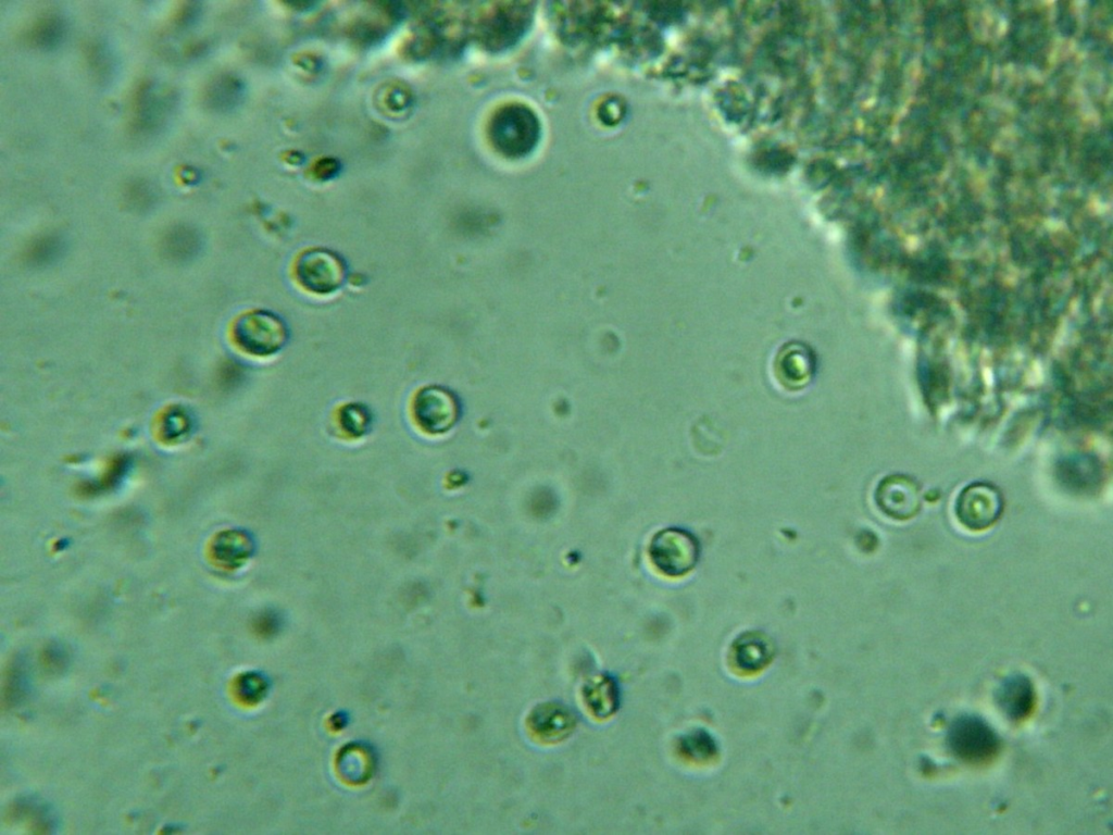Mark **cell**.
<instances>
[{
	"label": "cell",
	"instance_id": "cell-1",
	"mask_svg": "<svg viewBox=\"0 0 1113 835\" xmlns=\"http://www.w3.org/2000/svg\"><path fill=\"white\" fill-rule=\"evenodd\" d=\"M489 133L499 153L510 158H522L539 143L540 121L529 107L510 104L500 108L493 116Z\"/></svg>",
	"mask_w": 1113,
	"mask_h": 835
},
{
	"label": "cell",
	"instance_id": "cell-2",
	"mask_svg": "<svg viewBox=\"0 0 1113 835\" xmlns=\"http://www.w3.org/2000/svg\"><path fill=\"white\" fill-rule=\"evenodd\" d=\"M650 563L662 576L683 578L696 568L702 545L696 535L681 528H667L655 533L649 543Z\"/></svg>",
	"mask_w": 1113,
	"mask_h": 835
},
{
	"label": "cell",
	"instance_id": "cell-3",
	"mask_svg": "<svg viewBox=\"0 0 1113 835\" xmlns=\"http://www.w3.org/2000/svg\"><path fill=\"white\" fill-rule=\"evenodd\" d=\"M950 751L972 766L993 763L1002 750L997 733L982 718L972 715L958 717L948 731Z\"/></svg>",
	"mask_w": 1113,
	"mask_h": 835
},
{
	"label": "cell",
	"instance_id": "cell-4",
	"mask_svg": "<svg viewBox=\"0 0 1113 835\" xmlns=\"http://www.w3.org/2000/svg\"><path fill=\"white\" fill-rule=\"evenodd\" d=\"M235 339L246 353L269 357L283 350L289 342L290 330L279 315L257 310L237 321Z\"/></svg>",
	"mask_w": 1113,
	"mask_h": 835
},
{
	"label": "cell",
	"instance_id": "cell-5",
	"mask_svg": "<svg viewBox=\"0 0 1113 835\" xmlns=\"http://www.w3.org/2000/svg\"><path fill=\"white\" fill-rule=\"evenodd\" d=\"M347 274L345 260L327 249H311L300 255L295 265L298 284L317 295H330L341 290Z\"/></svg>",
	"mask_w": 1113,
	"mask_h": 835
},
{
	"label": "cell",
	"instance_id": "cell-6",
	"mask_svg": "<svg viewBox=\"0 0 1113 835\" xmlns=\"http://www.w3.org/2000/svg\"><path fill=\"white\" fill-rule=\"evenodd\" d=\"M1004 509L1002 492L987 482H975L966 486L959 493L955 505L960 525L972 532L992 528L1002 518Z\"/></svg>",
	"mask_w": 1113,
	"mask_h": 835
},
{
	"label": "cell",
	"instance_id": "cell-7",
	"mask_svg": "<svg viewBox=\"0 0 1113 835\" xmlns=\"http://www.w3.org/2000/svg\"><path fill=\"white\" fill-rule=\"evenodd\" d=\"M412 413L424 432L440 435L456 426L460 417V404L453 392L442 386L431 385L416 394Z\"/></svg>",
	"mask_w": 1113,
	"mask_h": 835
},
{
	"label": "cell",
	"instance_id": "cell-8",
	"mask_svg": "<svg viewBox=\"0 0 1113 835\" xmlns=\"http://www.w3.org/2000/svg\"><path fill=\"white\" fill-rule=\"evenodd\" d=\"M874 502L885 516L897 521H907L920 513L921 488L914 478L897 473L879 482L874 492Z\"/></svg>",
	"mask_w": 1113,
	"mask_h": 835
},
{
	"label": "cell",
	"instance_id": "cell-9",
	"mask_svg": "<svg viewBox=\"0 0 1113 835\" xmlns=\"http://www.w3.org/2000/svg\"><path fill=\"white\" fill-rule=\"evenodd\" d=\"M996 699L1000 709L1010 720L1023 722L1034 712L1036 691L1028 677L1015 675L1000 685Z\"/></svg>",
	"mask_w": 1113,
	"mask_h": 835
},
{
	"label": "cell",
	"instance_id": "cell-10",
	"mask_svg": "<svg viewBox=\"0 0 1113 835\" xmlns=\"http://www.w3.org/2000/svg\"><path fill=\"white\" fill-rule=\"evenodd\" d=\"M173 105V97L156 85L143 87L136 99V123L145 131L157 129L165 121Z\"/></svg>",
	"mask_w": 1113,
	"mask_h": 835
},
{
	"label": "cell",
	"instance_id": "cell-11",
	"mask_svg": "<svg viewBox=\"0 0 1113 835\" xmlns=\"http://www.w3.org/2000/svg\"><path fill=\"white\" fill-rule=\"evenodd\" d=\"M575 726L569 710L560 705H543L531 716V727L536 734L548 741H558L567 737Z\"/></svg>",
	"mask_w": 1113,
	"mask_h": 835
},
{
	"label": "cell",
	"instance_id": "cell-12",
	"mask_svg": "<svg viewBox=\"0 0 1113 835\" xmlns=\"http://www.w3.org/2000/svg\"><path fill=\"white\" fill-rule=\"evenodd\" d=\"M771 655V644L761 634H745L734 646L735 662L744 671L761 670L769 664Z\"/></svg>",
	"mask_w": 1113,
	"mask_h": 835
},
{
	"label": "cell",
	"instance_id": "cell-13",
	"mask_svg": "<svg viewBox=\"0 0 1113 835\" xmlns=\"http://www.w3.org/2000/svg\"><path fill=\"white\" fill-rule=\"evenodd\" d=\"M584 697L594 715L599 718L614 714L619 704L617 684L607 677L597 678L587 684Z\"/></svg>",
	"mask_w": 1113,
	"mask_h": 835
},
{
	"label": "cell",
	"instance_id": "cell-14",
	"mask_svg": "<svg viewBox=\"0 0 1113 835\" xmlns=\"http://www.w3.org/2000/svg\"><path fill=\"white\" fill-rule=\"evenodd\" d=\"M66 32L64 19L56 15H48L36 22L31 32V41L37 47L52 49L64 41Z\"/></svg>",
	"mask_w": 1113,
	"mask_h": 835
},
{
	"label": "cell",
	"instance_id": "cell-15",
	"mask_svg": "<svg viewBox=\"0 0 1113 835\" xmlns=\"http://www.w3.org/2000/svg\"><path fill=\"white\" fill-rule=\"evenodd\" d=\"M164 246L175 258L192 257L199 251L200 235L190 227L174 228L166 235Z\"/></svg>",
	"mask_w": 1113,
	"mask_h": 835
},
{
	"label": "cell",
	"instance_id": "cell-16",
	"mask_svg": "<svg viewBox=\"0 0 1113 835\" xmlns=\"http://www.w3.org/2000/svg\"><path fill=\"white\" fill-rule=\"evenodd\" d=\"M343 428L350 434L360 436L371 425L370 411L360 404H350L342 410Z\"/></svg>",
	"mask_w": 1113,
	"mask_h": 835
},
{
	"label": "cell",
	"instance_id": "cell-17",
	"mask_svg": "<svg viewBox=\"0 0 1113 835\" xmlns=\"http://www.w3.org/2000/svg\"><path fill=\"white\" fill-rule=\"evenodd\" d=\"M683 750L694 758H708L715 752L716 745L707 734L696 733L684 740Z\"/></svg>",
	"mask_w": 1113,
	"mask_h": 835
},
{
	"label": "cell",
	"instance_id": "cell-18",
	"mask_svg": "<svg viewBox=\"0 0 1113 835\" xmlns=\"http://www.w3.org/2000/svg\"><path fill=\"white\" fill-rule=\"evenodd\" d=\"M131 203L136 204L137 207H148L150 203L154 202L155 191L146 181H136L130 185L128 190Z\"/></svg>",
	"mask_w": 1113,
	"mask_h": 835
},
{
	"label": "cell",
	"instance_id": "cell-19",
	"mask_svg": "<svg viewBox=\"0 0 1113 835\" xmlns=\"http://www.w3.org/2000/svg\"><path fill=\"white\" fill-rule=\"evenodd\" d=\"M24 679L25 677L23 675V672H21L20 670L14 671L12 672V674L9 675L8 684L6 687V689H8L7 697H10V699L11 697L18 696V699L19 697H21L22 693L24 692V688L27 687V682H25Z\"/></svg>",
	"mask_w": 1113,
	"mask_h": 835
},
{
	"label": "cell",
	"instance_id": "cell-20",
	"mask_svg": "<svg viewBox=\"0 0 1113 835\" xmlns=\"http://www.w3.org/2000/svg\"><path fill=\"white\" fill-rule=\"evenodd\" d=\"M65 657V654L58 650V648H53V650L46 653L45 664L49 669L60 668L62 664L65 663Z\"/></svg>",
	"mask_w": 1113,
	"mask_h": 835
},
{
	"label": "cell",
	"instance_id": "cell-21",
	"mask_svg": "<svg viewBox=\"0 0 1113 835\" xmlns=\"http://www.w3.org/2000/svg\"><path fill=\"white\" fill-rule=\"evenodd\" d=\"M197 15H198V8H195L193 5H190L189 7L184 8L180 12L179 18L183 22H191V20L195 19L197 17Z\"/></svg>",
	"mask_w": 1113,
	"mask_h": 835
}]
</instances>
